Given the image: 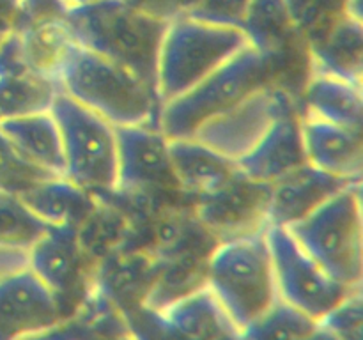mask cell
<instances>
[{
  "label": "cell",
  "instance_id": "cell-1",
  "mask_svg": "<svg viewBox=\"0 0 363 340\" xmlns=\"http://www.w3.org/2000/svg\"><path fill=\"white\" fill-rule=\"evenodd\" d=\"M48 71L60 92L113 126L158 124L162 103L155 89L126 67L78 45L67 34Z\"/></svg>",
  "mask_w": 363,
  "mask_h": 340
},
{
  "label": "cell",
  "instance_id": "cell-2",
  "mask_svg": "<svg viewBox=\"0 0 363 340\" xmlns=\"http://www.w3.org/2000/svg\"><path fill=\"white\" fill-rule=\"evenodd\" d=\"M59 20L73 41L126 67L156 91L158 53L169 21L121 0L64 11Z\"/></svg>",
  "mask_w": 363,
  "mask_h": 340
},
{
  "label": "cell",
  "instance_id": "cell-3",
  "mask_svg": "<svg viewBox=\"0 0 363 340\" xmlns=\"http://www.w3.org/2000/svg\"><path fill=\"white\" fill-rule=\"evenodd\" d=\"M206 287L240 332L268 312L280 298L266 229L218 241L208 259Z\"/></svg>",
  "mask_w": 363,
  "mask_h": 340
},
{
  "label": "cell",
  "instance_id": "cell-4",
  "mask_svg": "<svg viewBox=\"0 0 363 340\" xmlns=\"http://www.w3.org/2000/svg\"><path fill=\"white\" fill-rule=\"evenodd\" d=\"M248 45L240 27L177 14L167 23L160 46L156 67L160 103L190 91Z\"/></svg>",
  "mask_w": 363,
  "mask_h": 340
},
{
  "label": "cell",
  "instance_id": "cell-5",
  "mask_svg": "<svg viewBox=\"0 0 363 340\" xmlns=\"http://www.w3.org/2000/svg\"><path fill=\"white\" fill-rule=\"evenodd\" d=\"M279 59L252 45L245 46L190 91L163 103L158 119L160 130L169 140L191 138L213 117L229 110L257 89L273 84Z\"/></svg>",
  "mask_w": 363,
  "mask_h": 340
},
{
  "label": "cell",
  "instance_id": "cell-6",
  "mask_svg": "<svg viewBox=\"0 0 363 340\" xmlns=\"http://www.w3.org/2000/svg\"><path fill=\"white\" fill-rule=\"evenodd\" d=\"M286 229L332 278L362 287V181L350 183Z\"/></svg>",
  "mask_w": 363,
  "mask_h": 340
},
{
  "label": "cell",
  "instance_id": "cell-7",
  "mask_svg": "<svg viewBox=\"0 0 363 340\" xmlns=\"http://www.w3.org/2000/svg\"><path fill=\"white\" fill-rule=\"evenodd\" d=\"M50 112L62 137L64 177L92 195L116 191L117 142L113 124L64 92L55 96Z\"/></svg>",
  "mask_w": 363,
  "mask_h": 340
},
{
  "label": "cell",
  "instance_id": "cell-8",
  "mask_svg": "<svg viewBox=\"0 0 363 340\" xmlns=\"http://www.w3.org/2000/svg\"><path fill=\"white\" fill-rule=\"evenodd\" d=\"M266 241L272 255L279 298L314 321L325 317L344 298L357 290L332 278L298 244L286 227H266Z\"/></svg>",
  "mask_w": 363,
  "mask_h": 340
},
{
  "label": "cell",
  "instance_id": "cell-9",
  "mask_svg": "<svg viewBox=\"0 0 363 340\" xmlns=\"http://www.w3.org/2000/svg\"><path fill=\"white\" fill-rule=\"evenodd\" d=\"M296 108L286 89L275 84L257 89L229 110L201 126L191 138L238 162L284 112Z\"/></svg>",
  "mask_w": 363,
  "mask_h": 340
},
{
  "label": "cell",
  "instance_id": "cell-10",
  "mask_svg": "<svg viewBox=\"0 0 363 340\" xmlns=\"http://www.w3.org/2000/svg\"><path fill=\"white\" fill-rule=\"evenodd\" d=\"M195 218L216 241L234 239L268 227L269 184L238 174L215 193L197 197Z\"/></svg>",
  "mask_w": 363,
  "mask_h": 340
},
{
  "label": "cell",
  "instance_id": "cell-11",
  "mask_svg": "<svg viewBox=\"0 0 363 340\" xmlns=\"http://www.w3.org/2000/svg\"><path fill=\"white\" fill-rule=\"evenodd\" d=\"M64 315L52 290L28 266L0 278V340H25L59 328Z\"/></svg>",
  "mask_w": 363,
  "mask_h": 340
},
{
  "label": "cell",
  "instance_id": "cell-12",
  "mask_svg": "<svg viewBox=\"0 0 363 340\" xmlns=\"http://www.w3.org/2000/svg\"><path fill=\"white\" fill-rule=\"evenodd\" d=\"M116 128L117 184L121 193H142L176 184L169 158V138L158 124Z\"/></svg>",
  "mask_w": 363,
  "mask_h": 340
},
{
  "label": "cell",
  "instance_id": "cell-13",
  "mask_svg": "<svg viewBox=\"0 0 363 340\" xmlns=\"http://www.w3.org/2000/svg\"><path fill=\"white\" fill-rule=\"evenodd\" d=\"M28 268L52 290L62 315L87 285V251L78 229L48 227L28 250Z\"/></svg>",
  "mask_w": 363,
  "mask_h": 340
},
{
  "label": "cell",
  "instance_id": "cell-14",
  "mask_svg": "<svg viewBox=\"0 0 363 340\" xmlns=\"http://www.w3.org/2000/svg\"><path fill=\"white\" fill-rule=\"evenodd\" d=\"M307 163L301 135V113L298 108L284 112L257 144L236 162L238 169L248 179L272 184L286 174Z\"/></svg>",
  "mask_w": 363,
  "mask_h": 340
},
{
  "label": "cell",
  "instance_id": "cell-15",
  "mask_svg": "<svg viewBox=\"0 0 363 340\" xmlns=\"http://www.w3.org/2000/svg\"><path fill=\"white\" fill-rule=\"evenodd\" d=\"M350 183L354 181L323 172L311 163L298 166L269 184L268 225L289 227L300 222Z\"/></svg>",
  "mask_w": 363,
  "mask_h": 340
},
{
  "label": "cell",
  "instance_id": "cell-16",
  "mask_svg": "<svg viewBox=\"0 0 363 340\" xmlns=\"http://www.w3.org/2000/svg\"><path fill=\"white\" fill-rule=\"evenodd\" d=\"M301 135L307 163L340 179L362 181V131L301 113Z\"/></svg>",
  "mask_w": 363,
  "mask_h": 340
},
{
  "label": "cell",
  "instance_id": "cell-17",
  "mask_svg": "<svg viewBox=\"0 0 363 340\" xmlns=\"http://www.w3.org/2000/svg\"><path fill=\"white\" fill-rule=\"evenodd\" d=\"M169 158L177 186L195 197L215 193L240 174L236 162L197 138L169 140Z\"/></svg>",
  "mask_w": 363,
  "mask_h": 340
},
{
  "label": "cell",
  "instance_id": "cell-18",
  "mask_svg": "<svg viewBox=\"0 0 363 340\" xmlns=\"http://www.w3.org/2000/svg\"><path fill=\"white\" fill-rule=\"evenodd\" d=\"M156 273L158 266L152 254H119L103 262L92 283L124 315L145 303Z\"/></svg>",
  "mask_w": 363,
  "mask_h": 340
},
{
  "label": "cell",
  "instance_id": "cell-19",
  "mask_svg": "<svg viewBox=\"0 0 363 340\" xmlns=\"http://www.w3.org/2000/svg\"><path fill=\"white\" fill-rule=\"evenodd\" d=\"M0 131L25 159L53 176L66 174L62 137L50 110L0 120Z\"/></svg>",
  "mask_w": 363,
  "mask_h": 340
},
{
  "label": "cell",
  "instance_id": "cell-20",
  "mask_svg": "<svg viewBox=\"0 0 363 340\" xmlns=\"http://www.w3.org/2000/svg\"><path fill=\"white\" fill-rule=\"evenodd\" d=\"M27 208L50 227L80 229L96 211L94 197L67 177L55 176L20 195Z\"/></svg>",
  "mask_w": 363,
  "mask_h": 340
},
{
  "label": "cell",
  "instance_id": "cell-21",
  "mask_svg": "<svg viewBox=\"0 0 363 340\" xmlns=\"http://www.w3.org/2000/svg\"><path fill=\"white\" fill-rule=\"evenodd\" d=\"M312 73L330 74L362 85L363 30L362 18L346 14L332 30L307 46Z\"/></svg>",
  "mask_w": 363,
  "mask_h": 340
},
{
  "label": "cell",
  "instance_id": "cell-22",
  "mask_svg": "<svg viewBox=\"0 0 363 340\" xmlns=\"http://www.w3.org/2000/svg\"><path fill=\"white\" fill-rule=\"evenodd\" d=\"M305 115L362 131V85L330 74L311 73L303 92Z\"/></svg>",
  "mask_w": 363,
  "mask_h": 340
},
{
  "label": "cell",
  "instance_id": "cell-23",
  "mask_svg": "<svg viewBox=\"0 0 363 340\" xmlns=\"http://www.w3.org/2000/svg\"><path fill=\"white\" fill-rule=\"evenodd\" d=\"M60 92L59 84L52 73L41 67L0 73V120L11 117L46 112L52 108L55 96Z\"/></svg>",
  "mask_w": 363,
  "mask_h": 340
},
{
  "label": "cell",
  "instance_id": "cell-24",
  "mask_svg": "<svg viewBox=\"0 0 363 340\" xmlns=\"http://www.w3.org/2000/svg\"><path fill=\"white\" fill-rule=\"evenodd\" d=\"M240 28L254 48L277 57L298 35L286 0H250Z\"/></svg>",
  "mask_w": 363,
  "mask_h": 340
},
{
  "label": "cell",
  "instance_id": "cell-25",
  "mask_svg": "<svg viewBox=\"0 0 363 340\" xmlns=\"http://www.w3.org/2000/svg\"><path fill=\"white\" fill-rule=\"evenodd\" d=\"M318 321L279 300L268 312L240 332V340H305Z\"/></svg>",
  "mask_w": 363,
  "mask_h": 340
},
{
  "label": "cell",
  "instance_id": "cell-26",
  "mask_svg": "<svg viewBox=\"0 0 363 340\" xmlns=\"http://www.w3.org/2000/svg\"><path fill=\"white\" fill-rule=\"evenodd\" d=\"M48 227L18 195L0 191V246L28 251Z\"/></svg>",
  "mask_w": 363,
  "mask_h": 340
},
{
  "label": "cell",
  "instance_id": "cell-27",
  "mask_svg": "<svg viewBox=\"0 0 363 340\" xmlns=\"http://www.w3.org/2000/svg\"><path fill=\"white\" fill-rule=\"evenodd\" d=\"M50 177L55 176L25 159L0 131V191L20 197L34 184Z\"/></svg>",
  "mask_w": 363,
  "mask_h": 340
},
{
  "label": "cell",
  "instance_id": "cell-28",
  "mask_svg": "<svg viewBox=\"0 0 363 340\" xmlns=\"http://www.w3.org/2000/svg\"><path fill=\"white\" fill-rule=\"evenodd\" d=\"M346 14H351L350 0H311L294 21V28L307 46L314 45Z\"/></svg>",
  "mask_w": 363,
  "mask_h": 340
},
{
  "label": "cell",
  "instance_id": "cell-29",
  "mask_svg": "<svg viewBox=\"0 0 363 340\" xmlns=\"http://www.w3.org/2000/svg\"><path fill=\"white\" fill-rule=\"evenodd\" d=\"M319 324L333 333L339 340H362L363 339V307H362V289L353 290L347 298H344L333 310L323 319Z\"/></svg>",
  "mask_w": 363,
  "mask_h": 340
},
{
  "label": "cell",
  "instance_id": "cell-30",
  "mask_svg": "<svg viewBox=\"0 0 363 340\" xmlns=\"http://www.w3.org/2000/svg\"><path fill=\"white\" fill-rule=\"evenodd\" d=\"M250 0H195L184 13L199 20L240 27Z\"/></svg>",
  "mask_w": 363,
  "mask_h": 340
},
{
  "label": "cell",
  "instance_id": "cell-31",
  "mask_svg": "<svg viewBox=\"0 0 363 340\" xmlns=\"http://www.w3.org/2000/svg\"><path fill=\"white\" fill-rule=\"evenodd\" d=\"M121 2L167 21L184 13L188 7L186 0H121Z\"/></svg>",
  "mask_w": 363,
  "mask_h": 340
},
{
  "label": "cell",
  "instance_id": "cell-32",
  "mask_svg": "<svg viewBox=\"0 0 363 340\" xmlns=\"http://www.w3.org/2000/svg\"><path fill=\"white\" fill-rule=\"evenodd\" d=\"M305 340H339V339H337V336L333 335L330 329H326L325 326L319 324L318 322V324H315V328L312 329L311 335H308Z\"/></svg>",
  "mask_w": 363,
  "mask_h": 340
},
{
  "label": "cell",
  "instance_id": "cell-33",
  "mask_svg": "<svg viewBox=\"0 0 363 340\" xmlns=\"http://www.w3.org/2000/svg\"><path fill=\"white\" fill-rule=\"evenodd\" d=\"M98 2H101V0H59V4L62 6L64 11L80 9V7H87Z\"/></svg>",
  "mask_w": 363,
  "mask_h": 340
},
{
  "label": "cell",
  "instance_id": "cell-34",
  "mask_svg": "<svg viewBox=\"0 0 363 340\" xmlns=\"http://www.w3.org/2000/svg\"><path fill=\"white\" fill-rule=\"evenodd\" d=\"M195 2V0H186V4H188V7H190L191 6V4H194ZM188 7H186V9H188Z\"/></svg>",
  "mask_w": 363,
  "mask_h": 340
},
{
  "label": "cell",
  "instance_id": "cell-35",
  "mask_svg": "<svg viewBox=\"0 0 363 340\" xmlns=\"http://www.w3.org/2000/svg\"><path fill=\"white\" fill-rule=\"evenodd\" d=\"M2 39H4V38H2V35H0V42H2Z\"/></svg>",
  "mask_w": 363,
  "mask_h": 340
}]
</instances>
